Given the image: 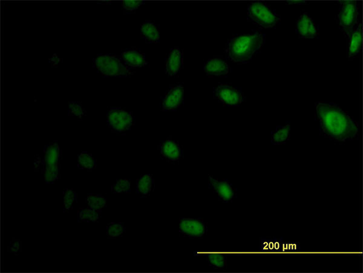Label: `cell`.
Returning a JSON list of instances; mask_svg holds the SVG:
<instances>
[{
	"instance_id": "obj_4",
	"label": "cell",
	"mask_w": 363,
	"mask_h": 273,
	"mask_svg": "<svg viewBox=\"0 0 363 273\" xmlns=\"http://www.w3.org/2000/svg\"><path fill=\"white\" fill-rule=\"evenodd\" d=\"M248 14L252 21L265 28L273 27L280 20L268 6L259 2L249 6Z\"/></svg>"
},
{
	"instance_id": "obj_15",
	"label": "cell",
	"mask_w": 363,
	"mask_h": 273,
	"mask_svg": "<svg viewBox=\"0 0 363 273\" xmlns=\"http://www.w3.org/2000/svg\"><path fill=\"white\" fill-rule=\"evenodd\" d=\"M204 70L207 74L211 76L226 74L229 72L227 64L220 58L208 60L205 64Z\"/></svg>"
},
{
	"instance_id": "obj_12",
	"label": "cell",
	"mask_w": 363,
	"mask_h": 273,
	"mask_svg": "<svg viewBox=\"0 0 363 273\" xmlns=\"http://www.w3.org/2000/svg\"><path fill=\"white\" fill-rule=\"evenodd\" d=\"M160 152L164 158L170 162L179 161L182 156V150L179 144L172 140L162 142L160 145Z\"/></svg>"
},
{
	"instance_id": "obj_14",
	"label": "cell",
	"mask_w": 363,
	"mask_h": 273,
	"mask_svg": "<svg viewBox=\"0 0 363 273\" xmlns=\"http://www.w3.org/2000/svg\"><path fill=\"white\" fill-rule=\"evenodd\" d=\"M182 66V53L179 48L173 49L168 55L166 63L167 74L173 76L178 74Z\"/></svg>"
},
{
	"instance_id": "obj_25",
	"label": "cell",
	"mask_w": 363,
	"mask_h": 273,
	"mask_svg": "<svg viewBox=\"0 0 363 273\" xmlns=\"http://www.w3.org/2000/svg\"><path fill=\"white\" fill-rule=\"evenodd\" d=\"M289 133L290 126L289 124L279 128L272 136V144H279L284 143L288 139Z\"/></svg>"
},
{
	"instance_id": "obj_10",
	"label": "cell",
	"mask_w": 363,
	"mask_h": 273,
	"mask_svg": "<svg viewBox=\"0 0 363 273\" xmlns=\"http://www.w3.org/2000/svg\"><path fill=\"white\" fill-rule=\"evenodd\" d=\"M45 158L43 168L45 170H60L61 150L57 142L49 144L45 147Z\"/></svg>"
},
{
	"instance_id": "obj_33",
	"label": "cell",
	"mask_w": 363,
	"mask_h": 273,
	"mask_svg": "<svg viewBox=\"0 0 363 273\" xmlns=\"http://www.w3.org/2000/svg\"><path fill=\"white\" fill-rule=\"evenodd\" d=\"M60 58L57 56V55L55 54L51 58V64L56 66L60 63Z\"/></svg>"
},
{
	"instance_id": "obj_9",
	"label": "cell",
	"mask_w": 363,
	"mask_h": 273,
	"mask_svg": "<svg viewBox=\"0 0 363 273\" xmlns=\"http://www.w3.org/2000/svg\"><path fill=\"white\" fill-rule=\"evenodd\" d=\"M209 184L212 190L222 201L228 202L234 198V190L226 180L215 179L210 176L209 178Z\"/></svg>"
},
{
	"instance_id": "obj_23",
	"label": "cell",
	"mask_w": 363,
	"mask_h": 273,
	"mask_svg": "<svg viewBox=\"0 0 363 273\" xmlns=\"http://www.w3.org/2000/svg\"><path fill=\"white\" fill-rule=\"evenodd\" d=\"M106 198L101 194H89L87 197V204L90 208L101 211L106 206Z\"/></svg>"
},
{
	"instance_id": "obj_27",
	"label": "cell",
	"mask_w": 363,
	"mask_h": 273,
	"mask_svg": "<svg viewBox=\"0 0 363 273\" xmlns=\"http://www.w3.org/2000/svg\"><path fill=\"white\" fill-rule=\"evenodd\" d=\"M76 200L77 194L74 190H65L64 191V212L71 210Z\"/></svg>"
},
{
	"instance_id": "obj_2",
	"label": "cell",
	"mask_w": 363,
	"mask_h": 273,
	"mask_svg": "<svg viewBox=\"0 0 363 273\" xmlns=\"http://www.w3.org/2000/svg\"><path fill=\"white\" fill-rule=\"evenodd\" d=\"M262 34H255L234 38L229 42L226 53L231 60L237 62H245L262 46Z\"/></svg>"
},
{
	"instance_id": "obj_30",
	"label": "cell",
	"mask_w": 363,
	"mask_h": 273,
	"mask_svg": "<svg viewBox=\"0 0 363 273\" xmlns=\"http://www.w3.org/2000/svg\"><path fill=\"white\" fill-rule=\"evenodd\" d=\"M144 4V2L142 1H124L122 2V6L125 10L131 12L137 10Z\"/></svg>"
},
{
	"instance_id": "obj_17",
	"label": "cell",
	"mask_w": 363,
	"mask_h": 273,
	"mask_svg": "<svg viewBox=\"0 0 363 273\" xmlns=\"http://www.w3.org/2000/svg\"><path fill=\"white\" fill-rule=\"evenodd\" d=\"M284 242L283 238H261L260 241L259 252H281Z\"/></svg>"
},
{
	"instance_id": "obj_34",
	"label": "cell",
	"mask_w": 363,
	"mask_h": 273,
	"mask_svg": "<svg viewBox=\"0 0 363 273\" xmlns=\"http://www.w3.org/2000/svg\"><path fill=\"white\" fill-rule=\"evenodd\" d=\"M289 4H303L304 2L303 1H289Z\"/></svg>"
},
{
	"instance_id": "obj_22",
	"label": "cell",
	"mask_w": 363,
	"mask_h": 273,
	"mask_svg": "<svg viewBox=\"0 0 363 273\" xmlns=\"http://www.w3.org/2000/svg\"><path fill=\"white\" fill-rule=\"evenodd\" d=\"M362 44V33L361 26L357 28L352 34L349 46V56L352 57L358 54Z\"/></svg>"
},
{
	"instance_id": "obj_1",
	"label": "cell",
	"mask_w": 363,
	"mask_h": 273,
	"mask_svg": "<svg viewBox=\"0 0 363 273\" xmlns=\"http://www.w3.org/2000/svg\"><path fill=\"white\" fill-rule=\"evenodd\" d=\"M316 112L323 132L327 136L339 142L355 138L358 128L352 119L332 104L319 102Z\"/></svg>"
},
{
	"instance_id": "obj_32",
	"label": "cell",
	"mask_w": 363,
	"mask_h": 273,
	"mask_svg": "<svg viewBox=\"0 0 363 273\" xmlns=\"http://www.w3.org/2000/svg\"><path fill=\"white\" fill-rule=\"evenodd\" d=\"M22 250V242H20V240H16L13 238V241H11L10 243V248H9V250L12 252V254H17V252L21 251Z\"/></svg>"
},
{
	"instance_id": "obj_16",
	"label": "cell",
	"mask_w": 363,
	"mask_h": 273,
	"mask_svg": "<svg viewBox=\"0 0 363 273\" xmlns=\"http://www.w3.org/2000/svg\"><path fill=\"white\" fill-rule=\"evenodd\" d=\"M126 65L132 68L143 66L147 64L145 56L140 52L136 50H127L121 54Z\"/></svg>"
},
{
	"instance_id": "obj_21",
	"label": "cell",
	"mask_w": 363,
	"mask_h": 273,
	"mask_svg": "<svg viewBox=\"0 0 363 273\" xmlns=\"http://www.w3.org/2000/svg\"><path fill=\"white\" fill-rule=\"evenodd\" d=\"M78 164L80 169L88 170H94L97 167L95 158L91 154L87 152H82L78 156Z\"/></svg>"
},
{
	"instance_id": "obj_5",
	"label": "cell",
	"mask_w": 363,
	"mask_h": 273,
	"mask_svg": "<svg viewBox=\"0 0 363 273\" xmlns=\"http://www.w3.org/2000/svg\"><path fill=\"white\" fill-rule=\"evenodd\" d=\"M107 124L113 132H124L130 129L133 124L131 113L120 108H112L107 112Z\"/></svg>"
},
{
	"instance_id": "obj_26",
	"label": "cell",
	"mask_w": 363,
	"mask_h": 273,
	"mask_svg": "<svg viewBox=\"0 0 363 273\" xmlns=\"http://www.w3.org/2000/svg\"><path fill=\"white\" fill-rule=\"evenodd\" d=\"M124 223H110L107 226V237L116 238L120 237L125 233Z\"/></svg>"
},
{
	"instance_id": "obj_20",
	"label": "cell",
	"mask_w": 363,
	"mask_h": 273,
	"mask_svg": "<svg viewBox=\"0 0 363 273\" xmlns=\"http://www.w3.org/2000/svg\"><path fill=\"white\" fill-rule=\"evenodd\" d=\"M101 212L91 208H81L78 213V222H95L100 218Z\"/></svg>"
},
{
	"instance_id": "obj_13",
	"label": "cell",
	"mask_w": 363,
	"mask_h": 273,
	"mask_svg": "<svg viewBox=\"0 0 363 273\" xmlns=\"http://www.w3.org/2000/svg\"><path fill=\"white\" fill-rule=\"evenodd\" d=\"M299 34L303 38H315L317 36V30L308 14H304L297 22Z\"/></svg>"
},
{
	"instance_id": "obj_31",
	"label": "cell",
	"mask_w": 363,
	"mask_h": 273,
	"mask_svg": "<svg viewBox=\"0 0 363 273\" xmlns=\"http://www.w3.org/2000/svg\"><path fill=\"white\" fill-rule=\"evenodd\" d=\"M301 250L300 244L299 242H283L281 252H299Z\"/></svg>"
},
{
	"instance_id": "obj_18",
	"label": "cell",
	"mask_w": 363,
	"mask_h": 273,
	"mask_svg": "<svg viewBox=\"0 0 363 273\" xmlns=\"http://www.w3.org/2000/svg\"><path fill=\"white\" fill-rule=\"evenodd\" d=\"M154 185V180L151 174H145L138 180L136 184V192L142 196H149L152 192Z\"/></svg>"
},
{
	"instance_id": "obj_8",
	"label": "cell",
	"mask_w": 363,
	"mask_h": 273,
	"mask_svg": "<svg viewBox=\"0 0 363 273\" xmlns=\"http://www.w3.org/2000/svg\"><path fill=\"white\" fill-rule=\"evenodd\" d=\"M214 94L218 100L228 106H237L243 101L242 94L239 90L225 84L215 88Z\"/></svg>"
},
{
	"instance_id": "obj_3",
	"label": "cell",
	"mask_w": 363,
	"mask_h": 273,
	"mask_svg": "<svg viewBox=\"0 0 363 273\" xmlns=\"http://www.w3.org/2000/svg\"><path fill=\"white\" fill-rule=\"evenodd\" d=\"M94 62L95 68L104 76H129L133 74L115 54H99Z\"/></svg>"
},
{
	"instance_id": "obj_11",
	"label": "cell",
	"mask_w": 363,
	"mask_h": 273,
	"mask_svg": "<svg viewBox=\"0 0 363 273\" xmlns=\"http://www.w3.org/2000/svg\"><path fill=\"white\" fill-rule=\"evenodd\" d=\"M184 96V88L182 86H176L168 90L162 102V108L164 111L175 110L181 104Z\"/></svg>"
},
{
	"instance_id": "obj_28",
	"label": "cell",
	"mask_w": 363,
	"mask_h": 273,
	"mask_svg": "<svg viewBox=\"0 0 363 273\" xmlns=\"http://www.w3.org/2000/svg\"><path fill=\"white\" fill-rule=\"evenodd\" d=\"M112 191L115 194H126L130 192V180L121 179L117 180L112 187Z\"/></svg>"
},
{
	"instance_id": "obj_24",
	"label": "cell",
	"mask_w": 363,
	"mask_h": 273,
	"mask_svg": "<svg viewBox=\"0 0 363 273\" xmlns=\"http://www.w3.org/2000/svg\"><path fill=\"white\" fill-rule=\"evenodd\" d=\"M208 262L214 269H224L226 267L227 258L223 254H211L208 255Z\"/></svg>"
},
{
	"instance_id": "obj_19",
	"label": "cell",
	"mask_w": 363,
	"mask_h": 273,
	"mask_svg": "<svg viewBox=\"0 0 363 273\" xmlns=\"http://www.w3.org/2000/svg\"><path fill=\"white\" fill-rule=\"evenodd\" d=\"M141 36L149 42H158L159 32L153 22H146L141 26Z\"/></svg>"
},
{
	"instance_id": "obj_6",
	"label": "cell",
	"mask_w": 363,
	"mask_h": 273,
	"mask_svg": "<svg viewBox=\"0 0 363 273\" xmlns=\"http://www.w3.org/2000/svg\"><path fill=\"white\" fill-rule=\"evenodd\" d=\"M179 232L184 236L196 239L205 236L207 226L201 219L181 218L179 224Z\"/></svg>"
},
{
	"instance_id": "obj_29",
	"label": "cell",
	"mask_w": 363,
	"mask_h": 273,
	"mask_svg": "<svg viewBox=\"0 0 363 273\" xmlns=\"http://www.w3.org/2000/svg\"><path fill=\"white\" fill-rule=\"evenodd\" d=\"M69 115L75 116L78 118H81L85 114L86 112L83 108L82 106L79 102H72L69 104Z\"/></svg>"
},
{
	"instance_id": "obj_7",
	"label": "cell",
	"mask_w": 363,
	"mask_h": 273,
	"mask_svg": "<svg viewBox=\"0 0 363 273\" xmlns=\"http://www.w3.org/2000/svg\"><path fill=\"white\" fill-rule=\"evenodd\" d=\"M339 20L340 26L347 34L352 31L355 25L358 16L356 2L355 1H342Z\"/></svg>"
}]
</instances>
